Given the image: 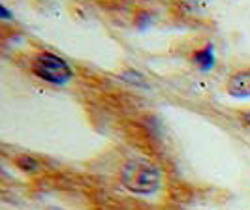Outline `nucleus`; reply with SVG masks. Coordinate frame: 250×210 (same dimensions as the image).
<instances>
[{
    "label": "nucleus",
    "instance_id": "3",
    "mask_svg": "<svg viewBox=\"0 0 250 210\" xmlns=\"http://www.w3.org/2000/svg\"><path fill=\"white\" fill-rule=\"evenodd\" d=\"M228 94L231 98H250V70H243L229 77Z\"/></svg>",
    "mask_w": 250,
    "mask_h": 210
},
{
    "label": "nucleus",
    "instance_id": "8",
    "mask_svg": "<svg viewBox=\"0 0 250 210\" xmlns=\"http://www.w3.org/2000/svg\"><path fill=\"white\" fill-rule=\"evenodd\" d=\"M51 210H55V209H51Z\"/></svg>",
    "mask_w": 250,
    "mask_h": 210
},
{
    "label": "nucleus",
    "instance_id": "4",
    "mask_svg": "<svg viewBox=\"0 0 250 210\" xmlns=\"http://www.w3.org/2000/svg\"><path fill=\"white\" fill-rule=\"evenodd\" d=\"M194 62L200 66V70L207 72L214 66V47L213 45H205L203 49H200L194 55Z\"/></svg>",
    "mask_w": 250,
    "mask_h": 210
},
{
    "label": "nucleus",
    "instance_id": "5",
    "mask_svg": "<svg viewBox=\"0 0 250 210\" xmlns=\"http://www.w3.org/2000/svg\"><path fill=\"white\" fill-rule=\"evenodd\" d=\"M121 79L126 81V83H132V85H136V87H141V88H147L149 87V83L145 81V77L136 72V70H126L121 74Z\"/></svg>",
    "mask_w": 250,
    "mask_h": 210
},
{
    "label": "nucleus",
    "instance_id": "7",
    "mask_svg": "<svg viewBox=\"0 0 250 210\" xmlns=\"http://www.w3.org/2000/svg\"><path fill=\"white\" fill-rule=\"evenodd\" d=\"M243 122H245L250 128V111H247L245 115H243Z\"/></svg>",
    "mask_w": 250,
    "mask_h": 210
},
{
    "label": "nucleus",
    "instance_id": "6",
    "mask_svg": "<svg viewBox=\"0 0 250 210\" xmlns=\"http://www.w3.org/2000/svg\"><path fill=\"white\" fill-rule=\"evenodd\" d=\"M17 165L23 169V171H36L38 169V161L34 158H30V156H21L19 160H17Z\"/></svg>",
    "mask_w": 250,
    "mask_h": 210
},
{
    "label": "nucleus",
    "instance_id": "1",
    "mask_svg": "<svg viewBox=\"0 0 250 210\" xmlns=\"http://www.w3.org/2000/svg\"><path fill=\"white\" fill-rule=\"evenodd\" d=\"M121 182L134 195H152L162 184V173L147 160H130L121 171Z\"/></svg>",
    "mask_w": 250,
    "mask_h": 210
},
{
    "label": "nucleus",
    "instance_id": "2",
    "mask_svg": "<svg viewBox=\"0 0 250 210\" xmlns=\"http://www.w3.org/2000/svg\"><path fill=\"white\" fill-rule=\"evenodd\" d=\"M32 72L42 81L49 83V85H66L72 77L74 72L70 68V64L61 58L55 53H38L32 60Z\"/></svg>",
    "mask_w": 250,
    "mask_h": 210
}]
</instances>
